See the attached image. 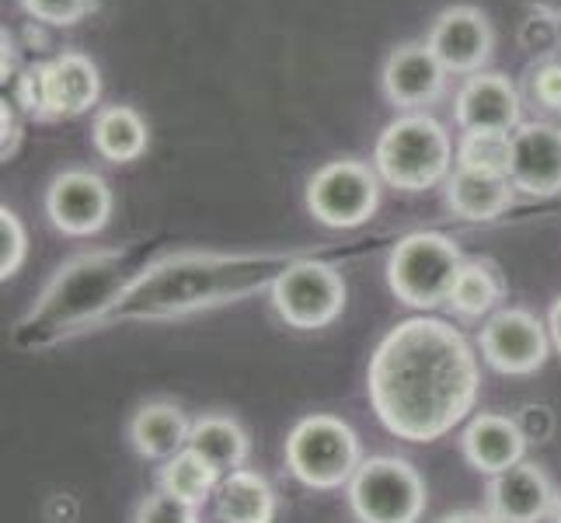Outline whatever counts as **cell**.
<instances>
[{
	"label": "cell",
	"instance_id": "1",
	"mask_svg": "<svg viewBox=\"0 0 561 523\" xmlns=\"http://www.w3.org/2000/svg\"><path fill=\"white\" fill-rule=\"evenodd\" d=\"M366 395L398 440L436 443L468 422L481 395V363L460 328L419 315L398 321L366 366Z\"/></svg>",
	"mask_w": 561,
	"mask_h": 523
},
{
	"label": "cell",
	"instance_id": "2",
	"mask_svg": "<svg viewBox=\"0 0 561 523\" xmlns=\"http://www.w3.org/2000/svg\"><path fill=\"white\" fill-rule=\"evenodd\" d=\"M279 259H227V255H171L133 276L102 325L119 318H182L206 307L234 304L251 289L273 286Z\"/></svg>",
	"mask_w": 561,
	"mask_h": 523
},
{
	"label": "cell",
	"instance_id": "3",
	"mask_svg": "<svg viewBox=\"0 0 561 523\" xmlns=\"http://www.w3.org/2000/svg\"><path fill=\"white\" fill-rule=\"evenodd\" d=\"M126 286L129 280H123L119 251L81 255L53 276L43 300L32 307L28 321H35L43 332H77V328L102 325Z\"/></svg>",
	"mask_w": 561,
	"mask_h": 523
},
{
	"label": "cell",
	"instance_id": "4",
	"mask_svg": "<svg viewBox=\"0 0 561 523\" xmlns=\"http://www.w3.org/2000/svg\"><path fill=\"white\" fill-rule=\"evenodd\" d=\"M374 168L380 182L398 192H425L450 179L457 168V147L433 115L401 112L377 137Z\"/></svg>",
	"mask_w": 561,
	"mask_h": 523
},
{
	"label": "cell",
	"instance_id": "5",
	"mask_svg": "<svg viewBox=\"0 0 561 523\" xmlns=\"http://www.w3.org/2000/svg\"><path fill=\"white\" fill-rule=\"evenodd\" d=\"M286 468L300 486L314 492L345 489L359 471L363 440L350 422L328 412H314L294 422L283 443Z\"/></svg>",
	"mask_w": 561,
	"mask_h": 523
},
{
	"label": "cell",
	"instance_id": "6",
	"mask_svg": "<svg viewBox=\"0 0 561 523\" xmlns=\"http://www.w3.org/2000/svg\"><path fill=\"white\" fill-rule=\"evenodd\" d=\"M102 99V73L91 56L64 49L53 60L32 64L18 77V105L35 123H60L91 112Z\"/></svg>",
	"mask_w": 561,
	"mask_h": 523
},
{
	"label": "cell",
	"instance_id": "7",
	"mask_svg": "<svg viewBox=\"0 0 561 523\" xmlns=\"http://www.w3.org/2000/svg\"><path fill=\"white\" fill-rule=\"evenodd\" d=\"M460 265L463 255L454 238L436 235V230H415V235H404L387 255V286L401 304L425 315L447 304Z\"/></svg>",
	"mask_w": 561,
	"mask_h": 523
},
{
	"label": "cell",
	"instance_id": "8",
	"mask_svg": "<svg viewBox=\"0 0 561 523\" xmlns=\"http://www.w3.org/2000/svg\"><path fill=\"white\" fill-rule=\"evenodd\" d=\"M345 499L359 523H419L430 507V489L412 461L377 454L359 464Z\"/></svg>",
	"mask_w": 561,
	"mask_h": 523
},
{
	"label": "cell",
	"instance_id": "9",
	"mask_svg": "<svg viewBox=\"0 0 561 523\" xmlns=\"http://www.w3.org/2000/svg\"><path fill=\"white\" fill-rule=\"evenodd\" d=\"M307 213L332 230H353L374 220L380 206V174L377 168L356 158H339L321 164L304 189Z\"/></svg>",
	"mask_w": 561,
	"mask_h": 523
},
{
	"label": "cell",
	"instance_id": "10",
	"mask_svg": "<svg viewBox=\"0 0 561 523\" xmlns=\"http://www.w3.org/2000/svg\"><path fill=\"white\" fill-rule=\"evenodd\" d=\"M276 315L297 332H318L335 325L345 311V280L335 265L318 259H297L279 269L268 286Z\"/></svg>",
	"mask_w": 561,
	"mask_h": 523
},
{
	"label": "cell",
	"instance_id": "11",
	"mask_svg": "<svg viewBox=\"0 0 561 523\" xmlns=\"http://www.w3.org/2000/svg\"><path fill=\"white\" fill-rule=\"evenodd\" d=\"M548 321H540L527 307H499L485 325L478 328V353L495 374L506 377H534L545 371L551 356Z\"/></svg>",
	"mask_w": 561,
	"mask_h": 523
},
{
	"label": "cell",
	"instance_id": "12",
	"mask_svg": "<svg viewBox=\"0 0 561 523\" xmlns=\"http://www.w3.org/2000/svg\"><path fill=\"white\" fill-rule=\"evenodd\" d=\"M112 189L88 168L60 171L46 189V217L67 238H94L112 220Z\"/></svg>",
	"mask_w": 561,
	"mask_h": 523
},
{
	"label": "cell",
	"instance_id": "13",
	"mask_svg": "<svg viewBox=\"0 0 561 523\" xmlns=\"http://www.w3.org/2000/svg\"><path fill=\"white\" fill-rule=\"evenodd\" d=\"M425 46L436 53V60L447 73L471 77L481 73L495 53V29L489 14L471 4H454L436 14V22L425 35Z\"/></svg>",
	"mask_w": 561,
	"mask_h": 523
},
{
	"label": "cell",
	"instance_id": "14",
	"mask_svg": "<svg viewBox=\"0 0 561 523\" xmlns=\"http://www.w3.org/2000/svg\"><path fill=\"white\" fill-rule=\"evenodd\" d=\"M454 123L460 133H513L524 126L516 84L495 70L471 73L454 99Z\"/></svg>",
	"mask_w": 561,
	"mask_h": 523
},
{
	"label": "cell",
	"instance_id": "15",
	"mask_svg": "<svg viewBox=\"0 0 561 523\" xmlns=\"http://www.w3.org/2000/svg\"><path fill=\"white\" fill-rule=\"evenodd\" d=\"M447 88V67L425 43H401L387 53L380 70V91L398 112H422Z\"/></svg>",
	"mask_w": 561,
	"mask_h": 523
},
{
	"label": "cell",
	"instance_id": "16",
	"mask_svg": "<svg viewBox=\"0 0 561 523\" xmlns=\"http://www.w3.org/2000/svg\"><path fill=\"white\" fill-rule=\"evenodd\" d=\"M554 481L534 461H519L516 468L492 475L485 486V510L499 523H545L554 513Z\"/></svg>",
	"mask_w": 561,
	"mask_h": 523
},
{
	"label": "cell",
	"instance_id": "17",
	"mask_svg": "<svg viewBox=\"0 0 561 523\" xmlns=\"http://www.w3.org/2000/svg\"><path fill=\"white\" fill-rule=\"evenodd\" d=\"M510 182L527 196L561 192V126L537 120L513 129Z\"/></svg>",
	"mask_w": 561,
	"mask_h": 523
},
{
	"label": "cell",
	"instance_id": "18",
	"mask_svg": "<svg viewBox=\"0 0 561 523\" xmlns=\"http://www.w3.org/2000/svg\"><path fill=\"white\" fill-rule=\"evenodd\" d=\"M460 454L478 475H502L527 461V433L513 416L478 412L460 430Z\"/></svg>",
	"mask_w": 561,
	"mask_h": 523
},
{
	"label": "cell",
	"instance_id": "19",
	"mask_svg": "<svg viewBox=\"0 0 561 523\" xmlns=\"http://www.w3.org/2000/svg\"><path fill=\"white\" fill-rule=\"evenodd\" d=\"M126 436H129V447L144 461L164 464L188 447L192 419L185 416L182 405L168 398H153V401H144L140 409L129 416Z\"/></svg>",
	"mask_w": 561,
	"mask_h": 523
},
{
	"label": "cell",
	"instance_id": "20",
	"mask_svg": "<svg viewBox=\"0 0 561 523\" xmlns=\"http://www.w3.org/2000/svg\"><path fill=\"white\" fill-rule=\"evenodd\" d=\"M516 189L510 174H492V171H471V168H454L450 179L443 182V200L447 209L460 220L471 224H489L502 217L513 206Z\"/></svg>",
	"mask_w": 561,
	"mask_h": 523
},
{
	"label": "cell",
	"instance_id": "21",
	"mask_svg": "<svg viewBox=\"0 0 561 523\" xmlns=\"http://www.w3.org/2000/svg\"><path fill=\"white\" fill-rule=\"evenodd\" d=\"M510 286L506 276L499 273V265L489 259H463V265L457 269L454 286L447 294V311L460 321H481L492 318L502 300H506Z\"/></svg>",
	"mask_w": 561,
	"mask_h": 523
},
{
	"label": "cell",
	"instance_id": "22",
	"mask_svg": "<svg viewBox=\"0 0 561 523\" xmlns=\"http://www.w3.org/2000/svg\"><path fill=\"white\" fill-rule=\"evenodd\" d=\"M213 510L220 523H273L279 513V496L265 475L238 468L224 475L217 496H213Z\"/></svg>",
	"mask_w": 561,
	"mask_h": 523
},
{
	"label": "cell",
	"instance_id": "23",
	"mask_svg": "<svg viewBox=\"0 0 561 523\" xmlns=\"http://www.w3.org/2000/svg\"><path fill=\"white\" fill-rule=\"evenodd\" d=\"M91 144L112 164L140 161L150 144L147 120L133 105H108L94 115L91 123Z\"/></svg>",
	"mask_w": 561,
	"mask_h": 523
},
{
	"label": "cell",
	"instance_id": "24",
	"mask_svg": "<svg viewBox=\"0 0 561 523\" xmlns=\"http://www.w3.org/2000/svg\"><path fill=\"white\" fill-rule=\"evenodd\" d=\"M188 447L199 451L209 464H217L224 475L238 471L251 457V436L244 425L227 412H206L192 419Z\"/></svg>",
	"mask_w": 561,
	"mask_h": 523
},
{
	"label": "cell",
	"instance_id": "25",
	"mask_svg": "<svg viewBox=\"0 0 561 523\" xmlns=\"http://www.w3.org/2000/svg\"><path fill=\"white\" fill-rule=\"evenodd\" d=\"M220 481H224V471L192 447H185L182 454H175L158 468V489L188 502V507H196V510L217 496Z\"/></svg>",
	"mask_w": 561,
	"mask_h": 523
},
{
	"label": "cell",
	"instance_id": "26",
	"mask_svg": "<svg viewBox=\"0 0 561 523\" xmlns=\"http://www.w3.org/2000/svg\"><path fill=\"white\" fill-rule=\"evenodd\" d=\"M513 133H460L457 140V168L510 174Z\"/></svg>",
	"mask_w": 561,
	"mask_h": 523
},
{
	"label": "cell",
	"instance_id": "27",
	"mask_svg": "<svg viewBox=\"0 0 561 523\" xmlns=\"http://www.w3.org/2000/svg\"><path fill=\"white\" fill-rule=\"evenodd\" d=\"M28 259V230L11 206H0V280H14Z\"/></svg>",
	"mask_w": 561,
	"mask_h": 523
},
{
	"label": "cell",
	"instance_id": "28",
	"mask_svg": "<svg viewBox=\"0 0 561 523\" xmlns=\"http://www.w3.org/2000/svg\"><path fill=\"white\" fill-rule=\"evenodd\" d=\"M129 523H203V520H199L196 507H188V502L168 496L161 489H153L150 496H144L137 502V510H133Z\"/></svg>",
	"mask_w": 561,
	"mask_h": 523
},
{
	"label": "cell",
	"instance_id": "29",
	"mask_svg": "<svg viewBox=\"0 0 561 523\" xmlns=\"http://www.w3.org/2000/svg\"><path fill=\"white\" fill-rule=\"evenodd\" d=\"M99 8V0H22V11L35 18L38 25L67 29L84 22V18Z\"/></svg>",
	"mask_w": 561,
	"mask_h": 523
},
{
	"label": "cell",
	"instance_id": "30",
	"mask_svg": "<svg viewBox=\"0 0 561 523\" xmlns=\"http://www.w3.org/2000/svg\"><path fill=\"white\" fill-rule=\"evenodd\" d=\"M530 99L545 112H561V60H545L530 70Z\"/></svg>",
	"mask_w": 561,
	"mask_h": 523
},
{
	"label": "cell",
	"instance_id": "31",
	"mask_svg": "<svg viewBox=\"0 0 561 523\" xmlns=\"http://www.w3.org/2000/svg\"><path fill=\"white\" fill-rule=\"evenodd\" d=\"M4 161L14 154V147H18V137H22V133H18V115H14V109H8L4 105Z\"/></svg>",
	"mask_w": 561,
	"mask_h": 523
},
{
	"label": "cell",
	"instance_id": "32",
	"mask_svg": "<svg viewBox=\"0 0 561 523\" xmlns=\"http://www.w3.org/2000/svg\"><path fill=\"white\" fill-rule=\"evenodd\" d=\"M439 523H499L489 510H457V513H447Z\"/></svg>",
	"mask_w": 561,
	"mask_h": 523
},
{
	"label": "cell",
	"instance_id": "33",
	"mask_svg": "<svg viewBox=\"0 0 561 523\" xmlns=\"http://www.w3.org/2000/svg\"><path fill=\"white\" fill-rule=\"evenodd\" d=\"M548 332H551V345L561 353V297L551 304V311H548Z\"/></svg>",
	"mask_w": 561,
	"mask_h": 523
},
{
	"label": "cell",
	"instance_id": "34",
	"mask_svg": "<svg viewBox=\"0 0 561 523\" xmlns=\"http://www.w3.org/2000/svg\"><path fill=\"white\" fill-rule=\"evenodd\" d=\"M551 523H561V492H558V502H554V513H551Z\"/></svg>",
	"mask_w": 561,
	"mask_h": 523
}]
</instances>
